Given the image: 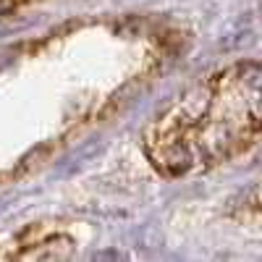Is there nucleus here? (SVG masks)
<instances>
[{
    "label": "nucleus",
    "instance_id": "nucleus-2",
    "mask_svg": "<svg viewBox=\"0 0 262 262\" xmlns=\"http://www.w3.org/2000/svg\"><path fill=\"white\" fill-rule=\"evenodd\" d=\"M18 3V0H0V13H6V11H11L13 6Z\"/></svg>",
    "mask_w": 262,
    "mask_h": 262
},
{
    "label": "nucleus",
    "instance_id": "nucleus-1",
    "mask_svg": "<svg viewBox=\"0 0 262 262\" xmlns=\"http://www.w3.org/2000/svg\"><path fill=\"white\" fill-rule=\"evenodd\" d=\"M221 79L254 121V126L262 128V63H238L223 71Z\"/></svg>",
    "mask_w": 262,
    "mask_h": 262
}]
</instances>
